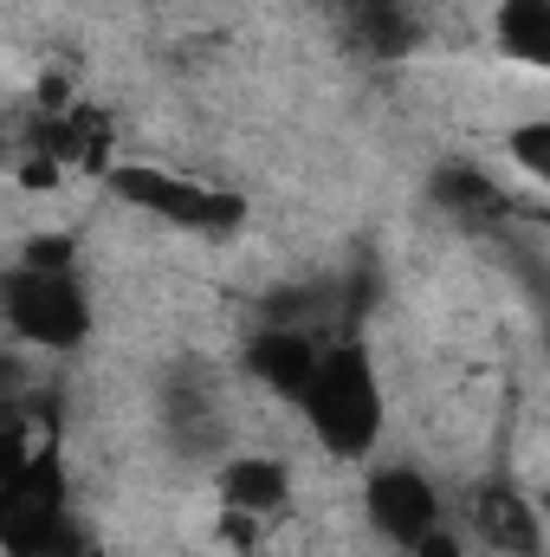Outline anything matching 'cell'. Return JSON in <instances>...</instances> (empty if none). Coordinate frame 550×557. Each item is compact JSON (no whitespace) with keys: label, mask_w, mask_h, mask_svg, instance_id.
Returning <instances> with one entry per match:
<instances>
[{"label":"cell","mask_w":550,"mask_h":557,"mask_svg":"<svg viewBox=\"0 0 550 557\" xmlns=\"http://www.w3.org/2000/svg\"><path fill=\"white\" fill-rule=\"evenodd\" d=\"M505 149H512V162H518V169H532L538 182H550V117L518 124V131L505 137Z\"/></svg>","instance_id":"30bf717a"},{"label":"cell","mask_w":550,"mask_h":557,"mask_svg":"<svg viewBox=\"0 0 550 557\" xmlns=\"http://www.w3.org/2000/svg\"><path fill=\"white\" fill-rule=\"evenodd\" d=\"M324 350H330V344H317V331L266 324V331L247 344V363H253V376H260L266 389H278L285 403H304L311 383H317V370H324Z\"/></svg>","instance_id":"5b68a950"},{"label":"cell","mask_w":550,"mask_h":557,"mask_svg":"<svg viewBox=\"0 0 550 557\" xmlns=\"http://www.w3.org/2000/svg\"><path fill=\"white\" fill-rule=\"evenodd\" d=\"M111 188L130 208L168 221V227H188V234H234L247 221V201L234 188H208V182H188V175H168V169H142V162L111 169Z\"/></svg>","instance_id":"3957f363"},{"label":"cell","mask_w":550,"mask_h":557,"mask_svg":"<svg viewBox=\"0 0 550 557\" xmlns=\"http://www.w3.org/2000/svg\"><path fill=\"white\" fill-rule=\"evenodd\" d=\"M0 305H7V324L20 344H39V350H78L85 331H91V298L72 267L46 273V267H13L0 285Z\"/></svg>","instance_id":"7a4b0ae2"},{"label":"cell","mask_w":550,"mask_h":557,"mask_svg":"<svg viewBox=\"0 0 550 557\" xmlns=\"http://www.w3.org/2000/svg\"><path fill=\"white\" fill-rule=\"evenodd\" d=\"M20 267H46V273H59V267H72V240H65V234H33L26 253H20Z\"/></svg>","instance_id":"8fae6325"},{"label":"cell","mask_w":550,"mask_h":557,"mask_svg":"<svg viewBox=\"0 0 550 557\" xmlns=\"http://www.w3.org/2000/svg\"><path fill=\"white\" fill-rule=\"evenodd\" d=\"M473 532L505 557H538L545 552V512H538L518 486H505V480H486V486L473 493Z\"/></svg>","instance_id":"8992f818"},{"label":"cell","mask_w":550,"mask_h":557,"mask_svg":"<svg viewBox=\"0 0 550 557\" xmlns=\"http://www.w3.org/2000/svg\"><path fill=\"white\" fill-rule=\"evenodd\" d=\"M434 201H440L447 214H460L466 227H492V221L512 214V195H505L486 169H473V162H466V169H460V162L440 169V175H434Z\"/></svg>","instance_id":"52a82bcc"},{"label":"cell","mask_w":550,"mask_h":557,"mask_svg":"<svg viewBox=\"0 0 550 557\" xmlns=\"http://www.w3.org/2000/svg\"><path fill=\"white\" fill-rule=\"evenodd\" d=\"M337 7H357V13H363V7H383V0H337Z\"/></svg>","instance_id":"4fadbf2b"},{"label":"cell","mask_w":550,"mask_h":557,"mask_svg":"<svg viewBox=\"0 0 550 557\" xmlns=\"http://www.w3.org/2000/svg\"><path fill=\"white\" fill-rule=\"evenodd\" d=\"M409 552L414 557H466V552H460V539H453V532H440V525H434L421 545H409Z\"/></svg>","instance_id":"7c38bea8"},{"label":"cell","mask_w":550,"mask_h":557,"mask_svg":"<svg viewBox=\"0 0 550 557\" xmlns=\"http://www.w3.org/2000/svg\"><path fill=\"white\" fill-rule=\"evenodd\" d=\"M492 26H499V52L505 59L550 72V0H505Z\"/></svg>","instance_id":"9c48e42d"},{"label":"cell","mask_w":550,"mask_h":557,"mask_svg":"<svg viewBox=\"0 0 550 557\" xmlns=\"http://www.w3.org/2000/svg\"><path fill=\"white\" fill-rule=\"evenodd\" d=\"M363 512L383 539L396 545H421L434 525H440V493L427 486V473L414 467H376L370 486H363Z\"/></svg>","instance_id":"277c9868"},{"label":"cell","mask_w":550,"mask_h":557,"mask_svg":"<svg viewBox=\"0 0 550 557\" xmlns=\"http://www.w3.org/2000/svg\"><path fill=\"white\" fill-rule=\"evenodd\" d=\"M304 416L317 428V441L343 460H363L383 434V383H376V363L357 337H337L324 350V370L304 396Z\"/></svg>","instance_id":"6da1fadb"},{"label":"cell","mask_w":550,"mask_h":557,"mask_svg":"<svg viewBox=\"0 0 550 557\" xmlns=\"http://www.w3.org/2000/svg\"><path fill=\"white\" fill-rule=\"evenodd\" d=\"M545 525H550V493H545Z\"/></svg>","instance_id":"5bb4252c"},{"label":"cell","mask_w":550,"mask_h":557,"mask_svg":"<svg viewBox=\"0 0 550 557\" xmlns=\"http://www.w3.org/2000/svg\"><path fill=\"white\" fill-rule=\"evenodd\" d=\"M285 493H291V480H285L278 460H234V467L221 473V499H227V512H247V519L278 512Z\"/></svg>","instance_id":"ba28073f"}]
</instances>
